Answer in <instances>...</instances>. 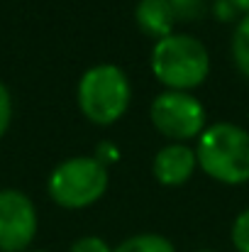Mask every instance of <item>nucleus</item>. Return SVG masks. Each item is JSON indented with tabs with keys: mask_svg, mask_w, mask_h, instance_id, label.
<instances>
[{
	"mask_svg": "<svg viewBox=\"0 0 249 252\" xmlns=\"http://www.w3.org/2000/svg\"><path fill=\"white\" fill-rule=\"evenodd\" d=\"M152 71L171 91H188L205 81L210 54L198 37L171 32L152 49Z\"/></svg>",
	"mask_w": 249,
	"mask_h": 252,
	"instance_id": "f257e3e1",
	"label": "nucleus"
},
{
	"mask_svg": "<svg viewBox=\"0 0 249 252\" xmlns=\"http://www.w3.org/2000/svg\"><path fill=\"white\" fill-rule=\"evenodd\" d=\"M195 159L205 174L222 184H245L249 179V132L235 123L210 125L200 135Z\"/></svg>",
	"mask_w": 249,
	"mask_h": 252,
	"instance_id": "f03ea898",
	"label": "nucleus"
},
{
	"mask_svg": "<svg viewBox=\"0 0 249 252\" xmlns=\"http://www.w3.org/2000/svg\"><path fill=\"white\" fill-rule=\"evenodd\" d=\"M130 103V79L115 64H95L79 81V105L98 125L115 123Z\"/></svg>",
	"mask_w": 249,
	"mask_h": 252,
	"instance_id": "7ed1b4c3",
	"label": "nucleus"
},
{
	"mask_svg": "<svg viewBox=\"0 0 249 252\" xmlns=\"http://www.w3.org/2000/svg\"><path fill=\"white\" fill-rule=\"evenodd\" d=\"M108 189V169L95 157L64 159L49 176V193L64 208L95 203Z\"/></svg>",
	"mask_w": 249,
	"mask_h": 252,
	"instance_id": "20e7f679",
	"label": "nucleus"
},
{
	"mask_svg": "<svg viewBox=\"0 0 249 252\" xmlns=\"http://www.w3.org/2000/svg\"><path fill=\"white\" fill-rule=\"evenodd\" d=\"M152 123L171 140H191L205 127V108L188 91H164L152 103Z\"/></svg>",
	"mask_w": 249,
	"mask_h": 252,
	"instance_id": "39448f33",
	"label": "nucleus"
},
{
	"mask_svg": "<svg viewBox=\"0 0 249 252\" xmlns=\"http://www.w3.org/2000/svg\"><path fill=\"white\" fill-rule=\"evenodd\" d=\"M37 233L34 203L15 189L0 191V252L25 250Z\"/></svg>",
	"mask_w": 249,
	"mask_h": 252,
	"instance_id": "423d86ee",
	"label": "nucleus"
},
{
	"mask_svg": "<svg viewBox=\"0 0 249 252\" xmlns=\"http://www.w3.org/2000/svg\"><path fill=\"white\" fill-rule=\"evenodd\" d=\"M195 164H198L195 152L188 145L171 142V145H166V147H162L157 152L152 171H154V176L162 184H166V186H178V184L188 181V176L193 174Z\"/></svg>",
	"mask_w": 249,
	"mask_h": 252,
	"instance_id": "0eeeda50",
	"label": "nucleus"
},
{
	"mask_svg": "<svg viewBox=\"0 0 249 252\" xmlns=\"http://www.w3.org/2000/svg\"><path fill=\"white\" fill-rule=\"evenodd\" d=\"M135 20L142 27V32H147L149 37H157L159 42L171 34L176 10L171 0H139L135 7Z\"/></svg>",
	"mask_w": 249,
	"mask_h": 252,
	"instance_id": "6e6552de",
	"label": "nucleus"
},
{
	"mask_svg": "<svg viewBox=\"0 0 249 252\" xmlns=\"http://www.w3.org/2000/svg\"><path fill=\"white\" fill-rule=\"evenodd\" d=\"M112 252H176L171 240H166L164 235L157 233H142V235H132L127 240H122Z\"/></svg>",
	"mask_w": 249,
	"mask_h": 252,
	"instance_id": "1a4fd4ad",
	"label": "nucleus"
},
{
	"mask_svg": "<svg viewBox=\"0 0 249 252\" xmlns=\"http://www.w3.org/2000/svg\"><path fill=\"white\" fill-rule=\"evenodd\" d=\"M232 57H235V64L240 66V71L249 79V12L240 20V25L235 27V34H232Z\"/></svg>",
	"mask_w": 249,
	"mask_h": 252,
	"instance_id": "9d476101",
	"label": "nucleus"
},
{
	"mask_svg": "<svg viewBox=\"0 0 249 252\" xmlns=\"http://www.w3.org/2000/svg\"><path fill=\"white\" fill-rule=\"evenodd\" d=\"M232 243L240 252H249V208H245L232 225Z\"/></svg>",
	"mask_w": 249,
	"mask_h": 252,
	"instance_id": "9b49d317",
	"label": "nucleus"
},
{
	"mask_svg": "<svg viewBox=\"0 0 249 252\" xmlns=\"http://www.w3.org/2000/svg\"><path fill=\"white\" fill-rule=\"evenodd\" d=\"M69 252H112L110 245L103 240V238H95V235H85V238H79Z\"/></svg>",
	"mask_w": 249,
	"mask_h": 252,
	"instance_id": "f8f14e48",
	"label": "nucleus"
},
{
	"mask_svg": "<svg viewBox=\"0 0 249 252\" xmlns=\"http://www.w3.org/2000/svg\"><path fill=\"white\" fill-rule=\"evenodd\" d=\"M10 115H12V100H10V91L0 81V137L5 135L7 125H10Z\"/></svg>",
	"mask_w": 249,
	"mask_h": 252,
	"instance_id": "ddd939ff",
	"label": "nucleus"
},
{
	"mask_svg": "<svg viewBox=\"0 0 249 252\" xmlns=\"http://www.w3.org/2000/svg\"><path fill=\"white\" fill-rule=\"evenodd\" d=\"M115 157H117V152H115L110 145H100V147H98V155H95V159H98V162H103V164H105V162H112Z\"/></svg>",
	"mask_w": 249,
	"mask_h": 252,
	"instance_id": "4468645a",
	"label": "nucleus"
},
{
	"mask_svg": "<svg viewBox=\"0 0 249 252\" xmlns=\"http://www.w3.org/2000/svg\"><path fill=\"white\" fill-rule=\"evenodd\" d=\"M230 2H232V5H237L240 10H247L249 12V0H230Z\"/></svg>",
	"mask_w": 249,
	"mask_h": 252,
	"instance_id": "2eb2a0df",
	"label": "nucleus"
},
{
	"mask_svg": "<svg viewBox=\"0 0 249 252\" xmlns=\"http://www.w3.org/2000/svg\"><path fill=\"white\" fill-rule=\"evenodd\" d=\"M198 252H213V250H198Z\"/></svg>",
	"mask_w": 249,
	"mask_h": 252,
	"instance_id": "dca6fc26",
	"label": "nucleus"
},
{
	"mask_svg": "<svg viewBox=\"0 0 249 252\" xmlns=\"http://www.w3.org/2000/svg\"><path fill=\"white\" fill-rule=\"evenodd\" d=\"M37 252H44V250H37Z\"/></svg>",
	"mask_w": 249,
	"mask_h": 252,
	"instance_id": "f3484780",
	"label": "nucleus"
}]
</instances>
